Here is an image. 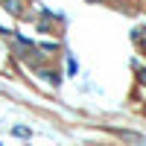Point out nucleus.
Wrapping results in <instances>:
<instances>
[{"instance_id": "1", "label": "nucleus", "mask_w": 146, "mask_h": 146, "mask_svg": "<svg viewBox=\"0 0 146 146\" xmlns=\"http://www.w3.org/2000/svg\"><path fill=\"white\" fill-rule=\"evenodd\" d=\"M0 6H3L6 12H9V15H21V12H23V0H0Z\"/></svg>"}, {"instance_id": "2", "label": "nucleus", "mask_w": 146, "mask_h": 146, "mask_svg": "<svg viewBox=\"0 0 146 146\" xmlns=\"http://www.w3.org/2000/svg\"><path fill=\"white\" fill-rule=\"evenodd\" d=\"M41 76H44L47 82H50V85H53V88H56V85H58V82H62V79H58V73H56V70H47V73L41 70Z\"/></svg>"}, {"instance_id": "4", "label": "nucleus", "mask_w": 146, "mask_h": 146, "mask_svg": "<svg viewBox=\"0 0 146 146\" xmlns=\"http://www.w3.org/2000/svg\"><path fill=\"white\" fill-rule=\"evenodd\" d=\"M88 3H96V0H88Z\"/></svg>"}, {"instance_id": "3", "label": "nucleus", "mask_w": 146, "mask_h": 146, "mask_svg": "<svg viewBox=\"0 0 146 146\" xmlns=\"http://www.w3.org/2000/svg\"><path fill=\"white\" fill-rule=\"evenodd\" d=\"M12 135H15V137H29V129H21V126H15V129H12Z\"/></svg>"}]
</instances>
